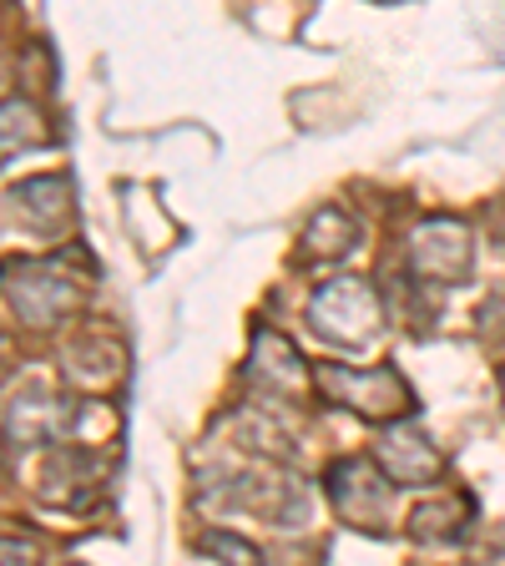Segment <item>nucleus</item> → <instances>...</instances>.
Returning a JSON list of instances; mask_svg holds the SVG:
<instances>
[{
  "label": "nucleus",
  "mask_w": 505,
  "mask_h": 566,
  "mask_svg": "<svg viewBox=\"0 0 505 566\" xmlns=\"http://www.w3.org/2000/svg\"><path fill=\"white\" fill-rule=\"evenodd\" d=\"M314 385L329 400L349 405V410L369 415V420H404L414 410L410 385L400 379V369H344V365H318Z\"/></svg>",
  "instance_id": "1"
},
{
  "label": "nucleus",
  "mask_w": 505,
  "mask_h": 566,
  "mask_svg": "<svg viewBox=\"0 0 505 566\" xmlns=\"http://www.w3.org/2000/svg\"><path fill=\"white\" fill-rule=\"evenodd\" d=\"M308 324L314 334L324 339H344V344H369L375 339V324H379V298L365 279H339V283H324L308 304Z\"/></svg>",
  "instance_id": "2"
},
{
  "label": "nucleus",
  "mask_w": 505,
  "mask_h": 566,
  "mask_svg": "<svg viewBox=\"0 0 505 566\" xmlns=\"http://www.w3.org/2000/svg\"><path fill=\"white\" fill-rule=\"evenodd\" d=\"M410 269L420 283H460L471 273V233L460 218H424L410 238Z\"/></svg>",
  "instance_id": "3"
},
{
  "label": "nucleus",
  "mask_w": 505,
  "mask_h": 566,
  "mask_svg": "<svg viewBox=\"0 0 505 566\" xmlns=\"http://www.w3.org/2000/svg\"><path fill=\"white\" fill-rule=\"evenodd\" d=\"M389 475L375 471L369 460H339V465H329V495L334 506H339V516L349 521V526L359 531H379L389 516Z\"/></svg>",
  "instance_id": "4"
},
{
  "label": "nucleus",
  "mask_w": 505,
  "mask_h": 566,
  "mask_svg": "<svg viewBox=\"0 0 505 566\" xmlns=\"http://www.w3.org/2000/svg\"><path fill=\"white\" fill-rule=\"evenodd\" d=\"M379 471H385L394 485H424L445 471V460H440L435 446L404 420V424H394V430H385V440H379Z\"/></svg>",
  "instance_id": "5"
},
{
  "label": "nucleus",
  "mask_w": 505,
  "mask_h": 566,
  "mask_svg": "<svg viewBox=\"0 0 505 566\" xmlns=\"http://www.w3.org/2000/svg\"><path fill=\"white\" fill-rule=\"evenodd\" d=\"M11 308L25 324H56L71 308V283L56 279L51 263H25L11 269Z\"/></svg>",
  "instance_id": "6"
},
{
  "label": "nucleus",
  "mask_w": 505,
  "mask_h": 566,
  "mask_svg": "<svg viewBox=\"0 0 505 566\" xmlns=\"http://www.w3.org/2000/svg\"><path fill=\"white\" fill-rule=\"evenodd\" d=\"M66 202H71V188L61 177H31V182L11 188V208L21 212L31 228H61V218L71 212Z\"/></svg>",
  "instance_id": "7"
},
{
  "label": "nucleus",
  "mask_w": 505,
  "mask_h": 566,
  "mask_svg": "<svg viewBox=\"0 0 505 566\" xmlns=\"http://www.w3.org/2000/svg\"><path fill=\"white\" fill-rule=\"evenodd\" d=\"M253 379H263V389L294 395V389H304V359H298V349L288 339L259 334V344H253Z\"/></svg>",
  "instance_id": "8"
},
{
  "label": "nucleus",
  "mask_w": 505,
  "mask_h": 566,
  "mask_svg": "<svg viewBox=\"0 0 505 566\" xmlns=\"http://www.w3.org/2000/svg\"><path fill=\"white\" fill-rule=\"evenodd\" d=\"M354 243H359V223H354L344 208H318L304 228V248L314 259H339Z\"/></svg>",
  "instance_id": "9"
},
{
  "label": "nucleus",
  "mask_w": 505,
  "mask_h": 566,
  "mask_svg": "<svg viewBox=\"0 0 505 566\" xmlns=\"http://www.w3.org/2000/svg\"><path fill=\"white\" fill-rule=\"evenodd\" d=\"M202 546H208L212 556H223L228 566H263V556H259V546H248L243 536H233V531H212V536H202Z\"/></svg>",
  "instance_id": "10"
},
{
  "label": "nucleus",
  "mask_w": 505,
  "mask_h": 566,
  "mask_svg": "<svg viewBox=\"0 0 505 566\" xmlns=\"http://www.w3.org/2000/svg\"><path fill=\"white\" fill-rule=\"evenodd\" d=\"M501 389H505V379H501Z\"/></svg>",
  "instance_id": "11"
}]
</instances>
